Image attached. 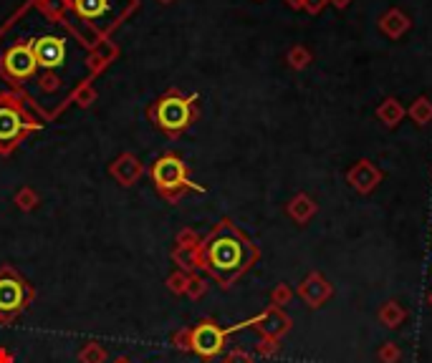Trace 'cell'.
Masks as SVG:
<instances>
[{
  "instance_id": "cell-1",
  "label": "cell",
  "mask_w": 432,
  "mask_h": 363,
  "mask_svg": "<svg viewBox=\"0 0 432 363\" xmlns=\"http://www.w3.org/2000/svg\"><path fill=\"white\" fill-rule=\"evenodd\" d=\"M258 245L230 217H222L195 250L197 270H205L222 290H230L258 263Z\"/></svg>"
},
{
  "instance_id": "cell-2",
  "label": "cell",
  "mask_w": 432,
  "mask_h": 363,
  "mask_svg": "<svg viewBox=\"0 0 432 363\" xmlns=\"http://www.w3.org/2000/svg\"><path fill=\"white\" fill-rule=\"evenodd\" d=\"M147 119L165 137L180 139L200 119V96L185 94L178 86H170L147 106Z\"/></svg>"
},
{
  "instance_id": "cell-3",
  "label": "cell",
  "mask_w": 432,
  "mask_h": 363,
  "mask_svg": "<svg viewBox=\"0 0 432 363\" xmlns=\"http://www.w3.org/2000/svg\"><path fill=\"white\" fill-rule=\"evenodd\" d=\"M43 121L31 111L18 91H0V157H11L34 132H41Z\"/></svg>"
},
{
  "instance_id": "cell-4",
  "label": "cell",
  "mask_w": 432,
  "mask_h": 363,
  "mask_svg": "<svg viewBox=\"0 0 432 363\" xmlns=\"http://www.w3.org/2000/svg\"><path fill=\"white\" fill-rule=\"evenodd\" d=\"M255 318L250 320H243L238 325H230V328H220L217 320L212 318H202L197 325L192 328H182V330H175V336H172V346L178 348V351H190L195 356H200L202 361H212L222 353V348L227 346V336L235 333L240 328H248L253 325Z\"/></svg>"
},
{
  "instance_id": "cell-5",
  "label": "cell",
  "mask_w": 432,
  "mask_h": 363,
  "mask_svg": "<svg viewBox=\"0 0 432 363\" xmlns=\"http://www.w3.org/2000/svg\"><path fill=\"white\" fill-rule=\"evenodd\" d=\"M150 177L155 182L157 194L170 204H180L190 192L205 194V187L195 184L192 177H190V167L175 152L157 157L155 164L150 167Z\"/></svg>"
},
{
  "instance_id": "cell-6",
  "label": "cell",
  "mask_w": 432,
  "mask_h": 363,
  "mask_svg": "<svg viewBox=\"0 0 432 363\" xmlns=\"http://www.w3.org/2000/svg\"><path fill=\"white\" fill-rule=\"evenodd\" d=\"M73 13L99 36L109 38L132 13L139 11L142 0H71Z\"/></svg>"
},
{
  "instance_id": "cell-7",
  "label": "cell",
  "mask_w": 432,
  "mask_h": 363,
  "mask_svg": "<svg viewBox=\"0 0 432 363\" xmlns=\"http://www.w3.org/2000/svg\"><path fill=\"white\" fill-rule=\"evenodd\" d=\"M36 76H38V63L28 38L13 41L0 51V78H6L13 91H18L23 99H26V86Z\"/></svg>"
},
{
  "instance_id": "cell-8",
  "label": "cell",
  "mask_w": 432,
  "mask_h": 363,
  "mask_svg": "<svg viewBox=\"0 0 432 363\" xmlns=\"http://www.w3.org/2000/svg\"><path fill=\"white\" fill-rule=\"evenodd\" d=\"M36 290L13 265L0 268V323L11 325L34 302Z\"/></svg>"
},
{
  "instance_id": "cell-9",
  "label": "cell",
  "mask_w": 432,
  "mask_h": 363,
  "mask_svg": "<svg viewBox=\"0 0 432 363\" xmlns=\"http://www.w3.org/2000/svg\"><path fill=\"white\" fill-rule=\"evenodd\" d=\"M31 48H34L38 73H61L71 60V36L61 28V33H41L31 36ZM76 43V41H73ZM63 76V73H61Z\"/></svg>"
},
{
  "instance_id": "cell-10",
  "label": "cell",
  "mask_w": 432,
  "mask_h": 363,
  "mask_svg": "<svg viewBox=\"0 0 432 363\" xmlns=\"http://www.w3.org/2000/svg\"><path fill=\"white\" fill-rule=\"evenodd\" d=\"M144 172H147L144 164L139 162L137 154H132V152H122V154L109 164V177L117 182L119 187H134V184L144 177Z\"/></svg>"
},
{
  "instance_id": "cell-11",
  "label": "cell",
  "mask_w": 432,
  "mask_h": 363,
  "mask_svg": "<svg viewBox=\"0 0 432 363\" xmlns=\"http://www.w3.org/2000/svg\"><path fill=\"white\" fill-rule=\"evenodd\" d=\"M346 182H349V187L356 189L359 194H369L379 187V182H382V169H379L374 162L359 159L349 172H346Z\"/></svg>"
},
{
  "instance_id": "cell-12",
  "label": "cell",
  "mask_w": 432,
  "mask_h": 363,
  "mask_svg": "<svg viewBox=\"0 0 432 363\" xmlns=\"http://www.w3.org/2000/svg\"><path fill=\"white\" fill-rule=\"evenodd\" d=\"M119 58V46L114 43V41L104 38L96 48L86 51V58H83V66H86V76L89 78H99L101 73L106 71V68L114 63V60Z\"/></svg>"
},
{
  "instance_id": "cell-13",
  "label": "cell",
  "mask_w": 432,
  "mask_h": 363,
  "mask_svg": "<svg viewBox=\"0 0 432 363\" xmlns=\"http://www.w3.org/2000/svg\"><path fill=\"white\" fill-rule=\"evenodd\" d=\"M253 328L258 330L261 336H268V338H276V341H281V336H286L288 330H291V318H288L281 308H276V305H268L261 315H255Z\"/></svg>"
},
{
  "instance_id": "cell-14",
  "label": "cell",
  "mask_w": 432,
  "mask_h": 363,
  "mask_svg": "<svg viewBox=\"0 0 432 363\" xmlns=\"http://www.w3.org/2000/svg\"><path fill=\"white\" fill-rule=\"evenodd\" d=\"M331 285H329V280L322 275V273H309L306 275V280L299 285V295L301 300L306 302V305H311V308H322L324 302L331 298Z\"/></svg>"
},
{
  "instance_id": "cell-15",
  "label": "cell",
  "mask_w": 432,
  "mask_h": 363,
  "mask_svg": "<svg viewBox=\"0 0 432 363\" xmlns=\"http://www.w3.org/2000/svg\"><path fill=\"white\" fill-rule=\"evenodd\" d=\"M410 28H412V18L407 16L402 8H389V11H384L382 16H379V31L392 41L402 38Z\"/></svg>"
},
{
  "instance_id": "cell-16",
  "label": "cell",
  "mask_w": 432,
  "mask_h": 363,
  "mask_svg": "<svg viewBox=\"0 0 432 363\" xmlns=\"http://www.w3.org/2000/svg\"><path fill=\"white\" fill-rule=\"evenodd\" d=\"M316 212H319V204H316L306 192L294 194V197L288 199V204H286V215L291 217L296 225H306V222H309Z\"/></svg>"
},
{
  "instance_id": "cell-17",
  "label": "cell",
  "mask_w": 432,
  "mask_h": 363,
  "mask_svg": "<svg viewBox=\"0 0 432 363\" xmlns=\"http://www.w3.org/2000/svg\"><path fill=\"white\" fill-rule=\"evenodd\" d=\"M96 99H99V94H96L94 78L83 76L81 81L76 83V88L71 91V104H76L78 109H91Z\"/></svg>"
},
{
  "instance_id": "cell-18",
  "label": "cell",
  "mask_w": 432,
  "mask_h": 363,
  "mask_svg": "<svg viewBox=\"0 0 432 363\" xmlns=\"http://www.w3.org/2000/svg\"><path fill=\"white\" fill-rule=\"evenodd\" d=\"M377 116H379V121H382L384 127H387V129H394V127L399 124V121H402V119L407 116V109H405L402 104H399L397 99H392V96H389V99H384L382 104H379Z\"/></svg>"
},
{
  "instance_id": "cell-19",
  "label": "cell",
  "mask_w": 432,
  "mask_h": 363,
  "mask_svg": "<svg viewBox=\"0 0 432 363\" xmlns=\"http://www.w3.org/2000/svg\"><path fill=\"white\" fill-rule=\"evenodd\" d=\"M405 318H407V310L394 300H387L382 305V310H379V320H382L387 328H399V325L405 323Z\"/></svg>"
},
{
  "instance_id": "cell-20",
  "label": "cell",
  "mask_w": 432,
  "mask_h": 363,
  "mask_svg": "<svg viewBox=\"0 0 432 363\" xmlns=\"http://www.w3.org/2000/svg\"><path fill=\"white\" fill-rule=\"evenodd\" d=\"M407 114H410V119L415 121L417 127H427L432 121V101L427 96H417L410 109H407Z\"/></svg>"
},
{
  "instance_id": "cell-21",
  "label": "cell",
  "mask_w": 432,
  "mask_h": 363,
  "mask_svg": "<svg viewBox=\"0 0 432 363\" xmlns=\"http://www.w3.org/2000/svg\"><path fill=\"white\" fill-rule=\"evenodd\" d=\"M311 60H314V56H311V51L306 48V46H294V48H288V53H286L288 68H294V71H304V68H309Z\"/></svg>"
},
{
  "instance_id": "cell-22",
  "label": "cell",
  "mask_w": 432,
  "mask_h": 363,
  "mask_svg": "<svg viewBox=\"0 0 432 363\" xmlns=\"http://www.w3.org/2000/svg\"><path fill=\"white\" fill-rule=\"evenodd\" d=\"M13 202H16V207L21 209V212H34L41 204V197L34 187H21L16 192V197H13Z\"/></svg>"
},
{
  "instance_id": "cell-23",
  "label": "cell",
  "mask_w": 432,
  "mask_h": 363,
  "mask_svg": "<svg viewBox=\"0 0 432 363\" xmlns=\"http://www.w3.org/2000/svg\"><path fill=\"white\" fill-rule=\"evenodd\" d=\"M78 361L81 363H106V348L99 346L96 341H89L78 351Z\"/></svg>"
},
{
  "instance_id": "cell-24",
  "label": "cell",
  "mask_w": 432,
  "mask_h": 363,
  "mask_svg": "<svg viewBox=\"0 0 432 363\" xmlns=\"http://www.w3.org/2000/svg\"><path fill=\"white\" fill-rule=\"evenodd\" d=\"M200 240H202V237H200L192 227H185L182 232H178V240H175L178 245H175V250H197Z\"/></svg>"
},
{
  "instance_id": "cell-25",
  "label": "cell",
  "mask_w": 432,
  "mask_h": 363,
  "mask_svg": "<svg viewBox=\"0 0 432 363\" xmlns=\"http://www.w3.org/2000/svg\"><path fill=\"white\" fill-rule=\"evenodd\" d=\"M207 293V283L205 278H200L197 273H190L187 278V288H185V295L192 298V300H197V298H202Z\"/></svg>"
},
{
  "instance_id": "cell-26",
  "label": "cell",
  "mask_w": 432,
  "mask_h": 363,
  "mask_svg": "<svg viewBox=\"0 0 432 363\" xmlns=\"http://www.w3.org/2000/svg\"><path fill=\"white\" fill-rule=\"evenodd\" d=\"M187 278H190V273H185V270H175V273L167 278V290H170L172 295H185Z\"/></svg>"
},
{
  "instance_id": "cell-27",
  "label": "cell",
  "mask_w": 432,
  "mask_h": 363,
  "mask_svg": "<svg viewBox=\"0 0 432 363\" xmlns=\"http://www.w3.org/2000/svg\"><path fill=\"white\" fill-rule=\"evenodd\" d=\"M291 298H294V290L286 285V283H281V285L273 288L271 293V305H276V308H283L286 302H291Z\"/></svg>"
},
{
  "instance_id": "cell-28",
  "label": "cell",
  "mask_w": 432,
  "mask_h": 363,
  "mask_svg": "<svg viewBox=\"0 0 432 363\" xmlns=\"http://www.w3.org/2000/svg\"><path fill=\"white\" fill-rule=\"evenodd\" d=\"M377 358H379V363H399V358H402V351H399L394 343H384V346L379 348Z\"/></svg>"
},
{
  "instance_id": "cell-29",
  "label": "cell",
  "mask_w": 432,
  "mask_h": 363,
  "mask_svg": "<svg viewBox=\"0 0 432 363\" xmlns=\"http://www.w3.org/2000/svg\"><path fill=\"white\" fill-rule=\"evenodd\" d=\"M278 348H281V343H278L276 338H268V336H261V343H255V351L261 353V356H266V358L276 356Z\"/></svg>"
},
{
  "instance_id": "cell-30",
  "label": "cell",
  "mask_w": 432,
  "mask_h": 363,
  "mask_svg": "<svg viewBox=\"0 0 432 363\" xmlns=\"http://www.w3.org/2000/svg\"><path fill=\"white\" fill-rule=\"evenodd\" d=\"M222 363H253V356H250L248 351H243V348H233V351L222 358Z\"/></svg>"
},
{
  "instance_id": "cell-31",
  "label": "cell",
  "mask_w": 432,
  "mask_h": 363,
  "mask_svg": "<svg viewBox=\"0 0 432 363\" xmlns=\"http://www.w3.org/2000/svg\"><path fill=\"white\" fill-rule=\"evenodd\" d=\"M326 6H329V0H304V11L311 13V16H319Z\"/></svg>"
},
{
  "instance_id": "cell-32",
  "label": "cell",
  "mask_w": 432,
  "mask_h": 363,
  "mask_svg": "<svg viewBox=\"0 0 432 363\" xmlns=\"http://www.w3.org/2000/svg\"><path fill=\"white\" fill-rule=\"evenodd\" d=\"M0 363H16V358H13V353L8 348H0Z\"/></svg>"
},
{
  "instance_id": "cell-33",
  "label": "cell",
  "mask_w": 432,
  "mask_h": 363,
  "mask_svg": "<svg viewBox=\"0 0 432 363\" xmlns=\"http://www.w3.org/2000/svg\"><path fill=\"white\" fill-rule=\"evenodd\" d=\"M286 6L291 11H304V0H286Z\"/></svg>"
},
{
  "instance_id": "cell-34",
  "label": "cell",
  "mask_w": 432,
  "mask_h": 363,
  "mask_svg": "<svg viewBox=\"0 0 432 363\" xmlns=\"http://www.w3.org/2000/svg\"><path fill=\"white\" fill-rule=\"evenodd\" d=\"M349 3H351V0H329V6L339 8V11H344V8H349Z\"/></svg>"
},
{
  "instance_id": "cell-35",
  "label": "cell",
  "mask_w": 432,
  "mask_h": 363,
  "mask_svg": "<svg viewBox=\"0 0 432 363\" xmlns=\"http://www.w3.org/2000/svg\"><path fill=\"white\" fill-rule=\"evenodd\" d=\"M157 3H160V6H172L175 0H157Z\"/></svg>"
},
{
  "instance_id": "cell-36",
  "label": "cell",
  "mask_w": 432,
  "mask_h": 363,
  "mask_svg": "<svg viewBox=\"0 0 432 363\" xmlns=\"http://www.w3.org/2000/svg\"><path fill=\"white\" fill-rule=\"evenodd\" d=\"M111 363H129V358H117V361H111Z\"/></svg>"
},
{
  "instance_id": "cell-37",
  "label": "cell",
  "mask_w": 432,
  "mask_h": 363,
  "mask_svg": "<svg viewBox=\"0 0 432 363\" xmlns=\"http://www.w3.org/2000/svg\"><path fill=\"white\" fill-rule=\"evenodd\" d=\"M427 302H430V305H432V293H430V295H427Z\"/></svg>"
},
{
  "instance_id": "cell-38",
  "label": "cell",
  "mask_w": 432,
  "mask_h": 363,
  "mask_svg": "<svg viewBox=\"0 0 432 363\" xmlns=\"http://www.w3.org/2000/svg\"><path fill=\"white\" fill-rule=\"evenodd\" d=\"M0 325H3V323H0Z\"/></svg>"
}]
</instances>
